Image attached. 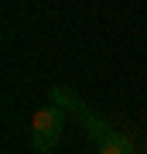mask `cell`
<instances>
[{"label":"cell","mask_w":147,"mask_h":154,"mask_svg":"<svg viewBox=\"0 0 147 154\" xmlns=\"http://www.w3.org/2000/svg\"><path fill=\"white\" fill-rule=\"evenodd\" d=\"M62 127H65V110L62 106H44L31 116V147L34 151H51L55 144L62 140Z\"/></svg>","instance_id":"1"},{"label":"cell","mask_w":147,"mask_h":154,"mask_svg":"<svg viewBox=\"0 0 147 154\" xmlns=\"http://www.w3.org/2000/svg\"><path fill=\"white\" fill-rule=\"evenodd\" d=\"M99 154H127L120 144H113V140H106V144H99Z\"/></svg>","instance_id":"2"}]
</instances>
